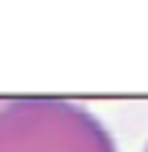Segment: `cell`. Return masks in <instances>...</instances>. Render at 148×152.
<instances>
[{"label":"cell","instance_id":"obj_2","mask_svg":"<svg viewBox=\"0 0 148 152\" xmlns=\"http://www.w3.org/2000/svg\"><path fill=\"white\" fill-rule=\"evenodd\" d=\"M145 152H148V149H145Z\"/></svg>","mask_w":148,"mask_h":152},{"label":"cell","instance_id":"obj_1","mask_svg":"<svg viewBox=\"0 0 148 152\" xmlns=\"http://www.w3.org/2000/svg\"><path fill=\"white\" fill-rule=\"evenodd\" d=\"M0 152H116L106 124L71 99L0 103Z\"/></svg>","mask_w":148,"mask_h":152}]
</instances>
